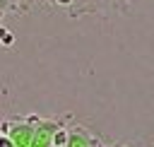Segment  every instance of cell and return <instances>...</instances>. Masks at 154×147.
I'll return each mask as SVG.
<instances>
[{
  "mask_svg": "<svg viewBox=\"0 0 154 147\" xmlns=\"http://www.w3.org/2000/svg\"><path fill=\"white\" fill-rule=\"evenodd\" d=\"M0 147H17V142H14L10 135H2V140H0Z\"/></svg>",
  "mask_w": 154,
  "mask_h": 147,
  "instance_id": "cell-1",
  "label": "cell"
}]
</instances>
